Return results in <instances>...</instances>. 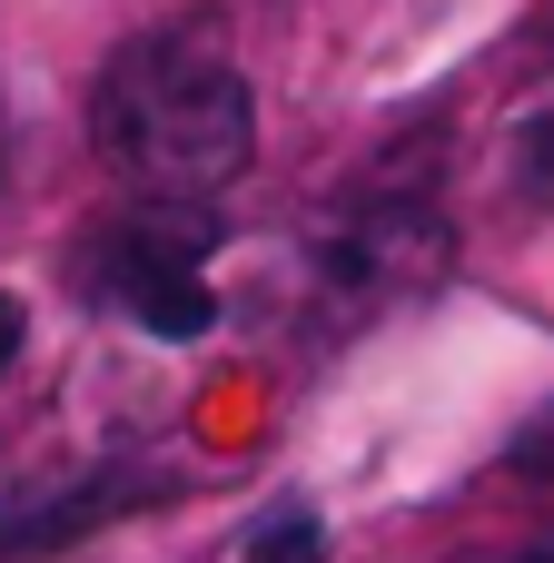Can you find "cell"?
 Segmentation results:
<instances>
[{"instance_id":"52a82bcc","label":"cell","mask_w":554,"mask_h":563,"mask_svg":"<svg viewBox=\"0 0 554 563\" xmlns=\"http://www.w3.org/2000/svg\"><path fill=\"white\" fill-rule=\"evenodd\" d=\"M0 168H10V119H0Z\"/></svg>"},{"instance_id":"6da1fadb","label":"cell","mask_w":554,"mask_h":563,"mask_svg":"<svg viewBox=\"0 0 554 563\" xmlns=\"http://www.w3.org/2000/svg\"><path fill=\"white\" fill-rule=\"evenodd\" d=\"M99 148L159 208H208L258 158V99L208 40H139L99 79Z\"/></svg>"},{"instance_id":"5b68a950","label":"cell","mask_w":554,"mask_h":563,"mask_svg":"<svg viewBox=\"0 0 554 563\" xmlns=\"http://www.w3.org/2000/svg\"><path fill=\"white\" fill-rule=\"evenodd\" d=\"M525 178L554 198V119H535V129H525Z\"/></svg>"},{"instance_id":"3957f363","label":"cell","mask_w":554,"mask_h":563,"mask_svg":"<svg viewBox=\"0 0 554 563\" xmlns=\"http://www.w3.org/2000/svg\"><path fill=\"white\" fill-rule=\"evenodd\" d=\"M139 495H149V475H89V485H59V495H10V505H0V563L59 554L69 534L119 525Z\"/></svg>"},{"instance_id":"277c9868","label":"cell","mask_w":554,"mask_h":563,"mask_svg":"<svg viewBox=\"0 0 554 563\" xmlns=\"http://www.w3.org/2000/svg\"><path fill=\"white\" fill-rule=\"evenodd\" d=\"M248 563H327L317 505H278V515H258V525H248Z\"/></svg>"},{"instance_id":"ba28073f","label":"cell","mask_w":554,"mask_h":563,"mask_svg":"<svg viewBox=\"0 0 554 563\" xmlns=\"http://www.w3.org/2000/svg\"><path fill=\"white\" fill-rule=\"evenodd\" d=\"M525 563H554V544H545V554H525Z\"/></svg>"},{"instance_id":"8992f818","label":"cell","mask_w":554,"mask_h":563,"mask_svg":"<svg viewBox=\"0 0 554 563\" xmlns=\"http://www.w3.org/2000/svg\"><path fill=\"white\" fill-rule=\"evenodd\" d=\"M20 336H30V307H20V297H0V376L20 366Z\"/></svg>"},{"instance_id":"7a4b0ae2","label":"cell","mask_w":554,"mask_h":563,"mask_svg":"<svg viewBox=\"0 0 554 563\" xmlns=\"http://www.w3.org/2000/svg\"><path fill=\"white\" fill-rule=\"evenodd\" d=\"M99 287L149 327V336H208V317H218V297H208V277H198V238L178 228V218H139V228H119L109 247H99Z\"/></svg>"}]
</instances>
